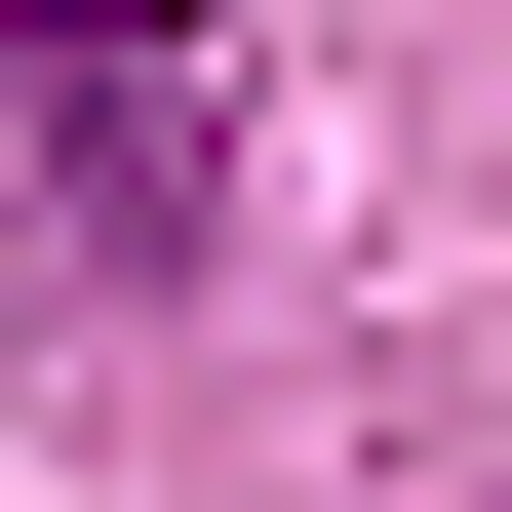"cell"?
Wrapping results in <instances>:
<instances>
[{
  "label": "cell",
  "instance_id": "cell-1",
  "mask_svg": "<svg viewBox=\"0 0 512 512\" xmlns=\"http://www.w3.org/2000/svg\"><path fill=\"white\" fill-rule=\"evenodd\" d=\"M0 79H40V158H79V237H197V79H158V40H0Z\"/></svg>",
  "mask_w": 512,
  "mask_h": 512
}]
</instances>
